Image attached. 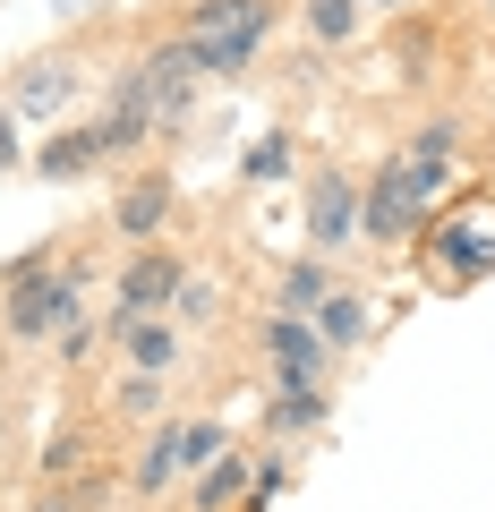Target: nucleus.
I'll list each match as a JSON object with an SVG mask.
<instances>
[{
  "label": "nucleus",
  "mask_w": 495,
  "mask_h": 512,
  "mask_svg": "<svg viewBox=\"0 0 495 512\" xmlns=\"http://www.w3.org/2000/svg\"><path fill=\"white\" fill-rule=\"evenodd\" d=\"M77 94H86V60H77V52H35V60H18V69H9L0 103L18 111L26 128H52V120H69Z\"/></svg>",
  "instance_id": "4"
},
{
  "label": "nucleus",
  "mask_w": 495,
  "mask_h": 512,
  "mask_svg": "<svg viewBox=\"0 0 495 512\" xmlns=\"http://www.w3.org/2000/svg\"><path fill=\"white\" fill-rule=\"evenodd\" d=\"M171 214H180V180H171V171H129L120 197H111V239L146 248V239L171 231Z\"/></svg>",
  "instance_id": "5"
},
{
  "label": "nucleus",
  "mask_w": 495,
  "mask_h": 512,
  "mask_svg": "<svg viewBox=\"0 0 495 512\" xmlns=\"http://www.w3.org/2000/svg\"><path fill=\"white\" fill-rule=\"evenodd\" d=\"M94 163H103V137H94V120H60L52 137H43V146H35V180H52V188L86 180Z\"/></svg>",
  "instance_id": "10"
},
{
  "label": "nucleus",
  "mask_w": 495,
  "mask_h": 512,
  "mask_svg": "<svg viewBox=\"0 0 495 512\" xmlns=\"http://www.w3.org/2000/svg\"><path fill=\"white\" fill-rule=\"evenodd\" d=\"M111 333H120V350H129V367H154V376H171L188 350V333L171 325V316H111Z\"/></svg>",
  "instance_id": "12"
},
{
  "label": "nucleus",
  "mask_w": 495,
  "mask_h": 512,
  "mask_svg": "<svg viewBox=\"0 0 495 512\" xmlns=\"http://www.w3.org/2000/svg\"><path fill=\"white\" fill-rule=\"evenodd\" d=\"M26 512H86V495H77V487H69V478H52V487H43V495H35V504H26Z\"/></svg>",
  "instance_id": "25"
},
{
  "label": "nucleus",
  "mask_w": 495,
  "mask_h": 512,
  "mask_svg": "<svg viewBox=\"0 0 495 512\" xmlns=\"http://www.w3.org/2000/svg\"><path fill=\"white\" fill-rule=\"evenodd\" d=\"M257 342H265V359H274V376H325V359H333L325 333H316L308 316H282V308L257 325Z\"/></svg>",
  "instance_id": "8"
},
{
  "label": "nucleus",
  "mask_w": 495,
  "mask_h": 512,
  "mask_svg": "<svg viewBox=\"0 0 495 512\" xmlns=\"http://www.w3.org/2000/svg\"><path fill=\"white\" fill-rule=\"evenodd\" d=\"M444 188H453V163H444V154H419V146L402 137L385 163L367 171V188H359V239H376V248L419 239L427 214L444 205Z\"/></svg>",
  "instance_id": "2"
},
{
  "label": "nucleus",
  "mask_w": 495,
  "mask_h": 512,
  "mask_svg": "<svg viewBox=\"0 0 495 512\" xmlns=\"http://www.w3.org/2000/svg\"><path fill=\"white\" fill-rule=\"evenodd\" d=\"M308 325L325 333V350H359V342H367V299H359V291H342V282H333V299H325V308L308 316Z\"/></svg>",
  "instance_id": "18"
},
{
  "label": "nucleus",
  "mask_w": 495,
  "mask_h": 512,
  "mask_svg": "<svg viewBox=\"0 0 495 512\" xmlns=\"http://www.w3.org/2000/svg\"><path fill=\"white\" fill-rule=\"evenodd\" d=\"M180 43H188V60H197L205 86H214V77H222V86H239V77L257 69V52H265V43H231V35H180Z\"/></svg>",
  "instance_id": "16"
},
{
  "label": "nucleus",
  "mask_w": 495,
  "mask_h": 512,
  "mask_svg": "<svg viewBox=\"0 0 495 512\" xmlns=\"http://www.w3.org/2000/svg\"><path fill=\"white\" fill-rule=\"evenodd\" d=\"M0 470H9V436H0Z\"/></svg>",
  "instance_id": "27"
},
{
  "label": "nucleus",
  "mask_w": 495,
  "mask_h": 512,
  "mask_svg": "<svg viewBox=\"0 0 495 512\" xmlns=\"http://www.w3.org/2000/svg\"><path fill=\"white\" fill-rule=\"evenodd\" d=\"M325 299H333V274H325V256H291V265L274 274V308H282V316H316Z\"/></svg>",
  "instance_id": "15"
},
{
  "label": "nucleus",
  "mask_w": 495,
  "mask_h": 512,
  "mask_svg": "<svg viewBox=\"0 0 495 512\" xmlns=\"http://www.w3.org/2000/svg\"><path fill=\"white\" fill-rule=\"evenodd\" d=\"M180 35H231V43H265L274 35V0H188Z\"/></svg>",
  "instance_id": "9"
},
{
  "label": "nucleus",
  "mask_w": 495,
  "mask_h": 512,
  "mask_svg": "<svg viewBox=\"0 0 495 512\" xmlns=\"http://www.w3.org/2000/svg\"><path fill=\"white\" fill-rule=\"evenodd\" d=\"M180 436H188V419H163L146 444H137V461H129V487L137 495H171L188 478V453H180Z\"/></svg>",
  "instance_id": "11"
},
{
  "label": "nucleus",
  "mask_w": 495,
  "mask_h": 512,
  "mask_svg": "<svg viewBox=\"0 0 495 512\" xmlns=\"http://www.w3.org/2000/svg\"><path fill=\"white\" fill-rule=\"evenodd\" d=\"M222 308H231V299H222V282H214V274H188L180 299H171V325H180V333H205Z\"/></svg>",
  "instance_id": "19"
},
{
  "label": "nucleus",
  "mask_w": 495,
  "mask_h": 512,
  "mask_svg": "<svg viewBox=\"0 0 495 512\" xmlns=\"http://www.w3.org/2000/svg\"><path fill=\"white\" fill-rule=\"evenodd\" d=\"M248 461H257V453H231V444H222V453L205 461L197 478H188V504H197V512H231V504H248Z\"/></svg>",
  "instance_id": "14"
},
{
  "label": "nucleus",
  "mask_w": 495,
  "mask_h": 512,
  "mask_svg": "<svg viewBox=\"0 0 495 512\" xmlns=\"http://www.w3.org/2000/svg\"><path fill=\"white\" fill-rule=\"evenodd\" d=\"M478 9H487V18H495V0H478Z\"/></svg>",
  "instance_id": "28"
},
{
  "label": "nucleus",
  "mask_w": 495,
  "mask_h": 512,
  "mask_svg": "<svg viewBox=\"0 0 495 512\" xmlns=\"http://www.w3.org/2000/svg\"><path fill=\"white\" fill-rule=\"evenodd\" d=\"M427 256H436V282L444 291H470L478 274H495V222L487 214H453L427 231Z\"/></svg>",
  "instance_id": "6"
},
{
  "label": "nucleus",
  "mask_w": 495,
  "mask_h": 512,
  "mask_svg": "<svg viewBox=\"0 0 495 512\" xmlns=\"http://www.w3.org/2000/svg\"><path fill=\"white\" fill-rule=\"evenodd\" d=\"M325 384L316 376H282L274 384V402H265V427H274V436H308V427H325Z\"/></svg>",
  "instance_id": "13"
},
{
  "label": "nucleus",
  "mask_w": 495,
  "mask_h": 512,
  "mask_svg": "<svg viewBox=\"0 0 495 512\" xmlns=\"http://www.w3.org/2000/svg\"><path fill=\"white\" fill-rule=\"evenodd\" d=\"M18 163H26V120L0 103V180H18Z\"/></svg>",
  "instance_id": "24"
},
{
  "label": "nucleus",
  "mask_w": 495,
  "mask_h": 512,
  "mask_svg": "<svg viewBox=\"0 0 495 512\" xmlns=\"http://www.w3.org/2000/svg\"><path fill=\"white\" fill-rule=\"evenodd\" d=\"M410 146H419V154H444V163H453V154H461V111H427V120L410 128Z\"/></svg>",
  "instance_id": "22"
},
{
  "label": "nucleus",
  "mask_w": 495,
  "mask_h": 512,
  "mask_svg": "<svg viewBox=\"0 0 495 512\" xmlns=\"http://www.w3.org/2000/svg\"><path fill=\"white\" fill-rule=\"evenodd\" d=\"M350 239H359V188H350V171H308V248L316 256H342Z\"/></svg>",
  "instance_id": "7"
},
{
  "label": "nucleus",
  "mask_w": 495,
  "mask_h": 512,
  "mask_svg": "<svg viewBox=\"0 0 495 512\" xmlns=\"http://www.w3.org/2000/svg\"><path fill=\"white\" fill-rule=\"evenodd\" d=\"M359 0H299V26H308V43L316 52H350V43H359Z\"/></svg>",
  "instance_id": "17"
},
{
  "label": "nucleus",
  "mask_w": 495,
  "mask_h": 512,
  "mask_svg": "<svg viewBox=\"0 0 495 512\" xmlns=\"http://www.w3.org/2000/svg\"><path fill=\"white\" fill-rule=\"evenodd\" d=\"M86 291H94V265H60V248L43 239V248H26V256L0 265V333L18 350L60 342V333L86 316Z\"/></svg>",
  "instance_id": "1"
},
{
  "label": "nucleus",
  "mask_w": 495,
  "mask_h": 512,
  "mask_svg": "<svg viewBox=\"0 0 495 512\" xmlns=\"http://www.w3.org/2000/svg\"><path fill=\"white\" fill-rule=\"evenodd\" d=\"M154 410H163V376H154V367H129V376L111 384V419H154Z\"/></svg>",
  "instance_id": "20"
},
{
  "label": "nucleus",
  "mask_w": 495,
  "mask_h": 512,
  "mask_svg": "<svg viewBox=\"0 0 495 512\" xmlns=\"http://www.w3.org/2000/svg\"><path fill=\"white\" fill-rule=\"evenodd\" d=\"M188 274H197V265H188V248H171V239L129 248L120 274H111V316H171V299H180Z\"/></svg>",
  "instance_id": "3"
},
{
  "label": "nucleus",
  "mask_w": 495,
  "mask_h": 512,
  "mask_svg": "<svg viewBox=\"0 0 495 512\" xmlns=\"http://www.w3.org/2000/svg\"><path fill=\"white\" fill-rule=\"evenodd\" d=\"M359 9H393V18H410V9H427V0H359Z\"/></svg>",
  "instance_id": "26"
},
{
  "label": "nucleus",
  "mask_w": 495,
  "mask_h": 512,
  "mask_svg": "<svg viewBox=\"0 0 495 512\" xmlns=\"http://www.w3.org/2000/svg\"><path fill=\"white\" fill-rule=\"evenodd\" d=\"M282 478H291V461H282V453H257V470H248V504H239V512H265V504L282 495Z\"/></svg>",
  "instance_id": "23"
},
{
  "label": "nucleus",
  "mask_w": 495,
  "mask_h": 512,
  "mask_svg": "<svg viewBox=\"0 0 495 512\" xmlns=\"http://www.w3.org/2000/svg\"><path fill=\"white\" fill-rule=\"evenodd\" d=\"M291 163H299V154H291V128H265L257 146H248V163H239V171L265 188V180H291Z\"/></svg>",
  "instance_id": "21"
}]
</instances>
